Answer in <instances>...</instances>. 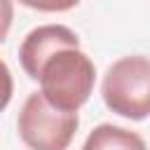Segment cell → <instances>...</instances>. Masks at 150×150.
Masks as SVG:
<instances>
[{
  "label": "cell",
  "mask_w": 150,
  "mask_h": 150,
  "mask_svg": "<svg viewBox=\"0 0 150 150\" xmlns=\"http://www.w3.org/2000/svg\"><path fill=\"white\" fill-rule=\"evenodd\" d=\"M38 82L49 105L63 112H77L94 91L96 68L80 47H68L42 63Z\"/></svg>",
  "instance_id": "1"
},
{
  "label": "cell",
  "mask_w": 150,
  "mask_h": 150,
  "mask_svg": "<svg viewBox=\"0 0 150 150\" xmlns=\"http://www.w3.org/2000/svg\"><path fill=\"white\" fill-rule=\"evenodd\" d=\"M101 96L108 110L120 117H150V59L131 54L108 66L101 82Z\"/></svg>",
  "instance_id": "2"
},
{
  "label": "cell",
  "mask_w": 150,
  "mask_h": 150,
  "mask_svg": "<svg viewBox=\"0 0 150 150\" xmlns=\"http://www.w3.org/2000/svg\"><path fill=\"white\" fill-rule=\"evenodd\" d=\"M77 127V112L56 110L40 91H33L23 101L16 117V131L30 150H66Z\"/></svg>",
  "instance_id": "3"
},
{
  "label": "cell",
  "mask_w": 150,
  "mask_h": 150,
  "mask_svg": "<svg viewBox=\"0 0 150 150\" xmlns=\"http://www.w3.org/2000/svg\"><path fill=\"white\" fill-rule=\"evenodd\" d=\"M68 47H80L77 33L70 30L68 26H63V23H45V26L33 28L23 38V42L19 47V61H21L23 73L30 80H38L42 63L49 56H54L56 52L68 49Z\"/></svg>",
  "instance_id": "4"
},
{
  "label": "cell",
  "mask_w": 150,
  "mask_h": 150,
  "mask_svg": "<svg viewBox=\"0 0 150 150\" xmlns=\"http://www.w3.org/2000/svg\"><path fill=\"white\" fill-rule=\"evenodd\" d=\"M82 150H148V145L136 131L103 122L91 129Z\"/></svg>",
  "instance_id": "5"
},
{
  "label": "cell",
  "mask_w": 150,
  "mask_h": 150,
  "mask_svg": "<svg viewBox=\"0 0 150 150\" xmlns=\"http://www.w3.org/2000/svg\"><path fill=\"white\" fill-rule=\"evenodd\" d=\"M12 94H14V80H12V70L9 66L0 59V112L9 105L12 101Z\"/></svg>",
  "instance_id": "6"
},
{
  "label": "cell",
  "mask_w": 150,
  "mask_h": 150,
  "mask_svg": "<svg viewBox=\"0 0 150 150\" xmlns=\"http://www.w3.org/2000/svg\"><path fill=\"white\" fill-rule=\"evenodd\" d=\"M12 19H14V5L9 0H0V42L7 40V33L12 28Z\"/></svg>",
  "instance_id": "7"
}]
</instances>
